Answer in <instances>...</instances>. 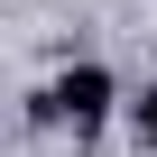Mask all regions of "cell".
I'll use <instances>...</instances> for the list:
<instances>
[{
	"label": "cell",
	"instance_id": "6da1fadb",
	"mask_svg": "<svg viewBox=\"0 0 157 157\" xmlns=\"http://www.w3.org/2000/svg\"><path fill=\"white\" fill-rule=\"evenodd\" d=\"M37 111H56V120H74V129H93V120L111 111V74H102V65H65L56 83H46Z\"/></svg>",
	"mask_w": 157,
	"mask_h": 157
},
{
	"label": "cell",
	"instance_id": "7a4b0ae2",
	"mask_svg": "<svg viewBox=\"0 0 157 157\" xmlns=\"http://www.w3.org/2000/svg\"><path fill=\"white\" fill-rule=\"evenodd\" d=\"M139 139H148V157H157V83H148V102H139Z\"/></svg>",
	"mask_w": 157,
	"mask_h": 157
}]
</instances>
